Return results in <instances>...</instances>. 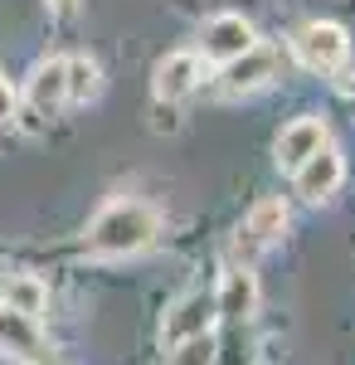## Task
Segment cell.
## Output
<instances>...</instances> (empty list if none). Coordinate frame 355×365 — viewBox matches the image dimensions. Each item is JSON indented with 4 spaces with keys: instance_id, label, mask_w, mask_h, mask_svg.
<instances>
[{
    "instance_id": "obj_5",
    "label": "cell",
    "mask_w": 355,
    "mask_h": 365,
    "mask_svg": "<svg viewBox=\"0 0 355 365\" xmlns=\"http://www.w3.org/2000/svg\"><path fill=\"white\" fill-rule=\"evenodd\" d=\"M0 356H15V361H49V346H44V336H39V322L34 317H25V312L5 307L0 302Z\"/></svg>"
},
{
    "instance_id": "obj_8",
    "label": "cell",
    "mask_w": 355,
    "mask_h": 365,
    "mask_svg": "<svg viewBox=\"0 0 355 365\" xmlns=\"http://www.w3.org/2000/svg\"><path fill=\"white\" fill-rule=\"evenodd\" d=\"M282 234H287V205H282V200H258V205L248 210V220L239 225V249L244 253L273 249Z\"/></svg>"
},
{
    "instance_id": "obj_16",
    "label": "cell",
    "mask_w": 355,
    "mask_h": 365,
    "mask_svg": "<svg viewBox=\"0 0 355 365\" xmlns=\"http://www.w3.org/2000/svg\"><path fill=\"white\" fill-rule=\"evenodd\" d=\"M10 117H15V88H10L5 78H0V127H5Z\"/></svg>"
},
{
    "instance_id": "obj_9",
    "label": "cell",
    "mask_w": 355,
    "mask_h": 365,
    "mask_svg": "<svg viewBox=\"0 0 355 365\" xmlns=\"http://www.w3.org/2000/svg\"><path fill=\"white\" fill-rule=\"evenodd\" d=\"M277 73V49H263V44H253L248 54H239L234 63H224V93H258V88H268Z\"/></svg>"
},
{
    "instance_id": "obj_3",
    "label": "cell",
    "mask_w": 355,
    "mask_h": 365,
    "mask_svg": "<svg viewBox=\"0 0 355 365\" xmlns=\"http://www.w3.org/2000/svg\"><path fill=\"white\" fill-rule=\"evenodd\" d=\"M258 39H253V25L244 15H215L210 25L200 29V54L210 63H234L239 54H248Z\"/></svg>"
},
{
    "instance_id": "obj_2",
    "label": "cell",
    "mask_w": 355,
    "mask_h": 365,
    "mask_svg": "<svg viewBox=\"0 0 355 365\" xmlns=\"http://www.w3.org/2000/svg\"><path fill=\"white\" fill-rule=\"evenodd\" d=\"M292 54L312 73H336L346 63V54H351V39H346V29L331 25V20H312V25H302L292 34Z\"/></svg>"
},
{
    "instance_id": "obj_7",
    "label": "cell",
    "mask_w": 355,
    "mask_h": 365,
    "mask_svg": "<svg viewBox=\"0 0 355 365\" xmlns=\"http://www.w3.org/2000/svg\"><path fill=\"white\" fill-rule=\"evenodd\" d=\"M292 175H297V195L317 205V200L336 195V185H341V175H346V161H341V151L326 141V146H321L317 156H307Z\"/></svg>"
},
{
    "instance_id": "obj_15",
    "label": "cell",
    "mask_w": 355,
    "mask_h": 365,
    "mask_svg": "<svg viewBox=\"0 0 355 365\" xmlns=\"http://www.w3.org/2000/svg\"><path fill=\"white\" fill-rule=\"evenodd\" d=\"M170 365H215V336H190L180 346H170Z\"/></svg>"
},
{
    "instance_id": "obj_13",
    "label": "cell",
    "mask_w": 355,
    "mask_h": 365,
    "mask_svg": "<svg viewBox=\"0 0 355 365\" xmlns=\"http://www.w3.org/2000/svg\"><path fill=\"white\" fill-rule=\"evenodd\" d=\"M0 302L39 322V312L49 307V292H44V282H39V278H29V273H15V278L0 287Z\"/></svg>"
},
{
    "instance_id": "obj_14",
    "label": "cell",
    "mask_w": 355,
    "mask_h": 365,
    "mask_svg": "<svg viewBox=\"0 0 355 365\" xmlns=\"http://www.w3.org/2000/svg\"><path fill=\"white\" fill-rule=\"evenodd\" d=\"M98 63L93 58H68V103H88L98 93Z\"/></svg>"
},
{
    "instance_id": "obj_4",
    "label": "cell",
    "mask_w": 355,
    "mask_h": 365,
    "mask_svg": "<svg viewBox=\"0 0 355 365\" xmlns=\"http://www.w3.org/2000/svg\"><path fill=\"white\" fill-rule=\"evenodd\" d=\"M215 317L219 312H215V297H210V292H185L161 322L165 346H180V341H190V336H205V331L215 327Z\"/></svg>"
},
{
    "instance_id": "obj_6",
    "label": "cell",
    "mask_w": 355,
    "mask_h": 365,
    "mask_svg": "<svg viewBox=\"0 0 355 365\" xmlns=\"http://www.w3.org/2000/svg\"><path fill=\"white\" fill-rule=\"evenodd\" d=\"M200 78H205V58L190 54V49H180V54H165L161 63H156L151 88H156L161 103H180V98H190L195 88H200Z\"/></svg>"
},
{
    "instance_id": "obj_10",
    "label": "cell",
    "mask_w": 355,
    "mask_h": 365,
    "mask_svg": "<svg viewBox=\"0 0 355 365\" xmlns=\"http://www.w3.org/2000/svg\"><path fill=\"white\" fill-rule=\"evenodd\" d=\"M321 146H326V122H321V117H297V122H287L282 137H277V166L297 170L302 161L317 156Z\"/></svg>"
},
{
    "instance_id": "obj_1",
    "label": "cell",
    "mask_w": 355,
    "mask_h": 365,
    "mask_svg": "<svg viewBox=\"0 0 355 365\" xmlns=\"http://www.w3.org/2000/svg\"><path fill=\"white\" fill-rule=\"evenodd\" d=\"M161 229V215L141 200H117L108 205L93 225H88V249L103 253V258H127V253L146 249Z\"/></svg>"
},
{
    "instance_id": "obj_12",
    "label": "cell",
    "mask_w": 355,
    "mask_h": 365,
    "mask_svg": "<svg viewBox=\"0 0 355 365\" xmlns=\"http://www.w3.org/2000/svg\"><path fill=\"white\" fill-rule=\"evenodd\" d=\"M68 103V58H49L29 78V108L34 113H58Z\"/></svg>"
},
{
    "instance_id": "obj_17",
    "label": "cell",
    "mask_w": 355,
    "mask_h": 365,
    "mask_svg": "<svg viewBox=\"0 0 355 365\" xmlns=\"http://www.w3.org/2000/svg\"><path fill=\"white\" fill-rule=\"evenodd\" d=\"M49 10H54V15H73V10H78V0H49Z\"/></svg>"
},
{
    "instance_id": "obj_11",
    "label": "cell",
    "mask_w": 355,
    "mask_h": 365,
    "mask_svg": "<svg viewBox=\"0 0 355 365\" xmlns=\"http://www.w3.org/2000/svg\"><path fill=\"white\" fill-rule=\"evenodd\" d=\"M215 312L229 317V322H248V317L258 312V278H253L248 268L224 273V282H219V292H215Z\"/></svg>"
}]
</instances>
